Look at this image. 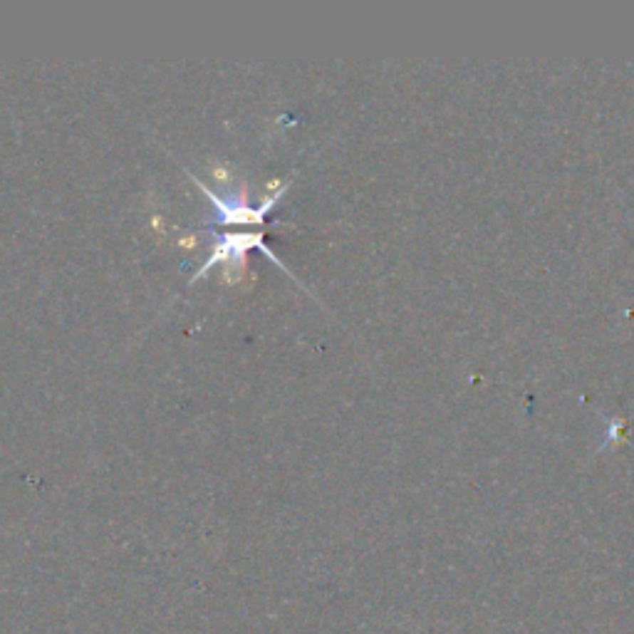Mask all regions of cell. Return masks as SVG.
<instances>
[{"mask_svg": "<svg viewBox=\"0 0 634 634\" xmlns=\"http://www.w3.org/2000/svg\"><path fill=\"white\" fill-rule=\"evenodd\" d=\"M209 174L218 181V184H231V179H233V171L228 164H211Z\"/></svg>", "mask_w": 634, "mask_h": 634, "instance_id": "6da1fadb", "label": "cell"}, {"mask_svg": "<svg viewBox=\"0 0 634 634\" xmlns=\"http://www.w3.org/2000/svg\"><path fill=\"white\" fill-rule=\"evenodd\" d=\"M179 246L181 248H196V246H199V241H196V236H181Z\"/></svg>", "mask_w": 634, "mask_h": 634, "instance_id": "7a4b0ae2", "label": "cell"}, {"mask_svg": "<svg viewBox=\"0 0 634 634\" xmlns=\"http://www.w3.org/2000/svg\"><path fill=\"white\" fill-rule=\"evenodd\" d=\"M285 186L283 179H270L268 184H265V191H280Z\"/></svg>", "mask_w": 634, "mask_h": 634, "instance_id": "3957f363", "label": "cell"}]
</instances>
